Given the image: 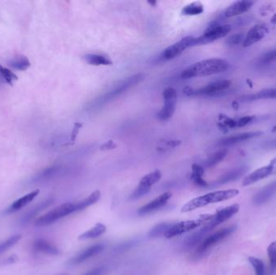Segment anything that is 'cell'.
I'll return each mask as SVG.
<instances>
[{
    "mask_svg": "<svg viewBox=\"0 0 276 275\" xmlns=\"http://www.w3.org/2000/svg\"><path fill=\"white\" fill-rule=\"evenodd\" d=\"M229 68L230 63L227 61L220 58H210L200 61L187 67L181 73V77L183 79L206 77L224 73Z\"/></svg>",
    "mask_w": 276,
    "mask_h": 275,
    "instance_id": "6da1fadb",
    "label": "cell"
},
{
    "mask_svg": "<svg viewBox=\"0 0 276 275\" xmlns=\"http://www.w3.org/2000/svg\"><path fill=\"white\" fill-rule=\"evenodd\" d=\"M239 191L237 189H230L225 191H218L201 195L190 200L181 208L182 212H189L196 209L207 206L208 204L214 203L222 202L225 200H230L239 195Z\"/></svg>",
    "mask_w": 276,
    "mask_h": 275,
    "instance_id": "7a4b0ae2",
    "label": "cell"
},
{
    "mask_svg": "<svg viewBox=\"0 0 276 275\" xmlns=\"http://www.w3.org/2000/svg\"><path fill=\"white\" fill-rule=\"evenodd\" d=\"M74 212H76L75 203H66L38 218L36 225L39 227L47 226Z\"/></svg>",
    "mask_w": 276,
    "mask_h": 275,
    "instance_id": "3957f363",
    "label": "cell"
},
{
    "mask_svg": "<svg viewBox=\"0 0 276 275\" xmlns=\"http://www.w3.org/2000/svg\"><path fill=\"white\" fill-rule=\"evenodd\" d=\"M236 226L229 227V228H225V229L217 231L212 235L207 237L200 244L196 252L194 253L192 258L194 260H197L202 257L205 253H207V251L209 250L210 248L213 247L214 245H216V244H218L219 242L223 240L228 238L230 234H232L234 231L236 230Z\"/></svg>",
    "mask_w": 276,
    "mask_h": 275,
    "instance_id": "277c9868",
    "label": "cell"
},
{
    "mask_svg": "<svg viewBox=\"0 0 276 275\" xmlns=\"http://www.w3.org/2000/svg\"><path fill=\"white\" fill-rule=\"evenodd\" d=\"M212 215H202L197 220H187V221L179 222L176 224H172V227L168 229L166 233V238H174L176 236L182 235L183 233H188L190 231L197 229L199 227L206 224L212 220Z\"/></svg>",
    "mask_w": 276,
    "mask_h": 275,
    "instance_id": "5b68a950",
    "label": "cell"
},
{
    "mask_svg": "<svg viewBox=\"0 0 276 275\" xmlns=\"http://www.w3.org/2000/svg\"><path fill=\"white\" fill-rule=\"evenodd\" d=\"M231 84L232 82L230 80H221V81L212 82L205 87L196 90L192 87H186L183 90V92L185 95L188 96H216L230 88Z\"/></svg>",
    "mask_w": 276,
    "mask_h": 275,
    "instance_id": "8992f818",
    "label": "cell"
},
{
    "mask_svg": "<svg viewBox=\"0 0 276 275\" xmlns=\"http://www.w3.org/2000/svg\"><path fill=\"white\" fill-rule=\"evenodd\" d=\"M231 29L230 25H220L218 23L213 22L205 30L202 35L196 37L195 46L213 42L229 34Z\"/></svg>",
    "mask_w": 276,
    "mask_h": 275,
    "instance_id": "52a82bcc",
    "label": "cell"
},
{
    "mask_svg": "<svg viewBox=\"0 0 276 275\" xmlns=\"http://www.w3.org/2000/svg\"><path fill=\"white\" fill-rule=\"evenodd\" d=\"M163 100L164 105L158 112V120L166 121L172 117V115L175 111L176 103H177V91L173 87H168L163 91Z\"/></svg>",
    "mask_w": 276,
    "mask_h": 275,
    "instance_id": "ba28073f",
    "label": "cell"
},
{
    "mask_svg": "<svg viewBox=\"0 0 276 275\" xmlns=\"http://www.w3.org/2000/svg\"><path fill=\"white\" fill-rule=\"evenodd\" d=\"M162 177L160 171H154L152 173H148L140 179L139 185L131 195L132 200H138L140 198L147 195L150 191L152 186L159 181Z\"/></svg>",
    "mask_w": 276,
    "mask_h": 275,
    "instance_id": "9c48e42d",
    "label": "cell"
},
{
    "mask_svg": "<svg viewBox=\"0 0 276 275\" xmlns=\"http://www.w3.org/2000/svg\"><path fill=\"white\" fill-rule=\"evenodd\" d=\"M195 40H196V37H194L192 35L182 38L181 40L168 47L163 51V59H165V60L174 59L190 47L195 46Z\"/></svg>",
    "mask_w": 276,
    "mask_h": 275,
    "instance_id": "30bf717a",
    "label": "cell"
},
{
    "mask_svg": "<svg viewBox=\"0 0 276 275\" xmlns=\"http://www.w3.org/2000/svg\"><path fill=\"white\" fill-rule=\"evenodd\" d=\"M276 173V158L272 159L270 162L269 164L266 167H261L253 173H249V175L243 180V186H249V185L254 184L255 182L264 179L266 177L273 175Z\"/></svg>",
    "mask_w": 276,
    "mask_h": 275,
    "instance_id": "8fae6325",
    "label": "cell"
},
{
    "mask_svg": "<svg viewBox=\"0 0 276 275\" xmlns=\"http://www.w3.org/2000/svg\"><path fill=\"white\" fill-rule=\"evenodd\" d=\"M143 78H144V76H143L142 73H138L136 75L132 76V77H129L126 79L123 80L122 82H120V84L117 85L112 91H109L107 95H105L103 97V102H107V101L111 100V99H113L116 96H120V94L124 93L129 89L136 86L140 81H142Z\"/></svg>",
    "mask_w": 276,
    "mask_h": 275,
    "instance_id": "7c38bea8",
    "label": "cell"
},
{
    "mask_svg": "<svg viewBox=\"0 0 276 275\" xmlns=\"http://www.w3.org/2000/svg\"><path fill=\"white\" fill-rule=\"evenodd\" d=\"M240 206L239 204H234L231 206H226L225 208L217 210L216 212L212 215V220L207 222L206 225L211 230L215 229L216 227L222 224L224 222L229 220L232 216H234L235 214L239 212Z\"/></svg>",
    "mask_w": 276,
    "mask_h": 275,
    "instance_id": "4fadbf2b",
    "label": "cell"
},
{
    "mask_svg": "<svg viewBox=\"0 0 276 275\" xmlns=\"http://www.w3.org/2000/svg\"><path fill=\"white\" fill-rule=\"evenodd\" d=\"M269 33V27L266 24H257L252 27L245 35L243 46L249 47L263 40Z\"/></svg>",
    "mask_w": 276,
    "mask_h": 275,
    "instance_id": "5bb4252c",
    "label": "cell"
},
{
    "mask_svg": "<svg viewBox=\"0 0 276 275\" xmlns=\"http://www.w3.org/2000/svg\"><path fill=\"white\" fill-rule=\"evenodd\" d=\"M104 244H94V245L88 247V248H86L84 250L82 251L81 253L74 256L73 258L69 260L68 265L70 266H75L82 264V263L86 262V261L90 259V258L95 257V256L97 255L99 253H102L103 251L104 250Z\"/></svg>",
    "mask_w": 276,
    "mask_h": 275,
    "instance_id": "9a60e30c",
    "label": "cell"
},
{
    "mask_svg": "<svg viewBox=\"0 0 276 275\" xmlns=\"http://www.w3.org/2000/svg\"><path fill=\"white\" fill-rule=\"evenodd\" d=\"M172 194L171 192H165L160 196H158L155 200H153L151 202L148 203L144 206H141L140 208L138 209V214L139 215H148L149 213L154 212L158 209L162 208L163 206H165L167 203L171 200Z\"/></svg>",
    "mask_w": 276,
    "mask_h": 275,
    "instance_id": "2e32d148",
    "label": "cell"
},
{
    "mask_svg": "<svg viewBox=\"0 0 276 275\" xmlns=\"http://www.w3.org/2000/svg\"><path fill=\"white\" fill-rule=\"evenodd\" d=\"M263 132H248V133H240L237 135L230 136L228 138H223L219 140L218 144L221 146L227 147L239 144L241 142L245 141L252 138H255L259 136L263 135Z\"/></svg>",
    "mask_w": 276,
    "mask_h": 275,
    "instance_id": "e0dca14e",
    "label": "cell"
},
{
    "mask_svg": "<svg viewBox=\"0 0 276 275\" xmlns=\"http://www.w3.org/2000/svg\"><path fill=\"white\" fill-rule=\"evenodd\" d=\"M254 4V1H237L225 9L224 16L225 18H232L245 13Z\"/></svg>",
    "mask_w": 276,
    "mask_h": 275,
    "instance_id": "ac0fdd59",
    "label": "cell"
},
{
    "mask_svg": "<svg viewBox=\"0 0 276 275\" xmlns=\"http://www.w3.org/2000/svg\"><path fill=\"white\" fill-rule=\"evenodd\" d=\"M276 195V181L270 183L258 191L253 198V203L255 205L266 204Z\"/></svg>",
    "mask_w": 276,
    "mask_h": 275,
    "instance_id": "d6986e66",
    "label": "cell"
},
{
    "mask_svg": "<svg viewBox=\"0 0 276 275\" xmlns=\"http://www.w3.org/2000/svg\"><path fill=\"white\" fill-rule=\"evenodd\" d=\"M53 202H54L53 199H48V200H44L42 202H40L36 206H34L33 208L30 209L29 211H28L27 212L25 213L20 218L19 224L21 226L27 225L40 211H42L43 210L47 208L48 206H50Z\"/></svg>",
    "mask_w": 276,
    "mask_h": 275,
    "instance_id": "ffe728a7",
    "label": "cell"
},
{
    "mask_svg": "<svg viewBox=\"0 0 276 275\" xmlns=\"http://www.w3.org/2000/svg\"><path fill=\"white\" fill-rule=\"evenodd\" d=\"M39 193H40L39 190H35V191H32L27 195H24L23 197L20 198L18 200H16L13 204H11L5 212L7 214H11V213L20 211L21 209L24 208L25 206H27L28 204L33 202L34 199L39 195Z\"/></svg>",
    "mask_w": 276,
    "mask_h": 275,
    "instance_id": "44dd1931",
    "label": "cell"
},
{
    "mask_svg": "<svg viewBox=\"0 0 276 275\" xmlns=\"http://www.w3.org/2000/svg\"><path fill=\"white\" fill-rule=\"evenodd\" d=\"M33 248L36 252L44 253L47 255L56 256L60 253L58 247H56L54 244L45 239H37L34 241Z\"/></svg>",
    "mask_w": 276,
    "mask_h": 275,
    "instance_id": "7402d4cb",
    "label": "cell"
},
{
    "mask_svg": "<svg viewBox=\"0 0 276 275\" xmlns=\"http://www.w3.org/2000/svg\"><path fill=\"white\" fill-rule=\"evenodd\" d=\"M211 229L205 224L201 230L197 231L196 233H193L189 238H187L183 244V248L185 250H189L191 248L196 247L197 244H200L203 241V239L207 233L211 232Z\"/></svg>",
    "mask_w": 276,
    "mask_h": 275,
    "instance_id": "603a6c76",
    "label": "cell"
},
{
    "mask_svg": "<svg viewBox=\"0 0 276 275\" xmlns=\"http://www.w3.org/2000/svg\"><path fill=\"white\" fill-rule=\"evenodd\" d=\"M247 171L248 169L246 167H239V168L234 169L233 171H229L228 173H225L224 175L219 177L218 179L214 182V185L218 186V185L225 184V183L237 180L244 175Z\"/></svg>",
    "mask_w": 276,
    "mask_h": 275,
    "instance_id": "cb8c5ba5",
    "label": "cell"
},
{
    "mask_svg": "<svg viewBox=\"0 0 276 275\" xmlns=\"http://www.w3.org/2000/svg\"><path fill=\"white\" fill-rule=\"evenodd\" d=\"M84 59L87 63L92 66H111L112 62L107 56L104 54H96V53H89L84 56Z\"/></svg>",
    "mask_w": 276,
    "mask_h": 275,
    "instance_id": "d4e9b609",
    "label": "cell"
},
{
    "mask_svg": "<svg viewBox=\"0 0 276 275\" xmlns=\"http://www.w3.org/2000/svg\"><path fill=\"white\" fill-rule=\"evenodd\" d=\"M270 99H276V88L262 90L258 93L244 96L242 98V100L254 101V100H270Z\"/></svg>",
    "mask_w": 276,
    "mask_h": 275,
    "instance_id": "484cf974",
    "label": "cell"
},
{
    "mask_svg": "<svg viewBox=\"0 0 276 275\" xmlns=\"http://www.w3.org/2000/svg\"><path fill=\"white\" fill-rule=\"evenodd\" d=\"M101 191L97 190V191H94L93 193L91 194L88 197L86 198L80 202L75 203L76 212L83 211L84 209L87 208L90 206H92L93 204L98 202L101 199Z\"/></svg>",
    "mask_w": 276,
    "mask_h": 275,
    "instance_id": "4316f807",
    "label": "cell"
},
{
    "mask_svg": "<svg viewBox=\"0 0 276 275\" xmlns=\"http://www.w3.org/2000/svg\"><path fill=\"white\" fill-rule=\"evenodd\" d=\"M192 173L191 175V179L194 182V184L201 187H206L208 186L207 182L203 178V175L205 173V170L201 166L198 164L192 165Z\"/></svg>",
    "mask_w": 276,
    "mask_h": 275,
    "instance_id": "83f0119b",
    "label": "cell"
},
{
    "mask_svg": "<svg viewBox=\"0 0 276 275\" xmlns=\"http://www.w3.org/2000/svg\"><path fill=\"white\" fill-rule=\"evenodd\" d=\"M107 230V228L105 226L104 224H101V223H98L93 227L92 229H90V230L85 232V233H82L79 237H78V240H87V239H94V238H99L103 235L104 233H105Z\"/></svg>",
    "mask_w": 276,
    "mask_h": 275,
    "instance_id": "f1b7e54d",
    "label": "cell"
},
{
    "mask_svg": "<svg viewBox=\"0 0 276 275\" xmlns=\"http://www.w3.org/2000/svg\"><path fill=\"white\" fill-rule=\"evenodd\" d=\"M8 65L13 69L21 71L26 70L31 66L27 57H25V56L15 57L11 61H9Z\"/></svg>",
    "mask_w": 276,
    "mask_h": 275,
    "instance_id": "f546056e",
    "label": "cell"
},
{
    "mask_svg": "<svg viewBox=\"0 0 276 275\" xmlns=\"http://www.w3.org/2000/svg\"><path fill=\"white\" fill-rule=\"evenodd\" d=\"M171 223H160L152 228L148 233L149 238H158L165 236L168 229L172 227Z\"/></svg>",
    "mask_w": 276,
    "mask_h": 275,
    "instance_id": "4dcf8cb0",
    "label": "cell"
},
{
    "mask_svg": "<svg viewBox=\"0 0 276 275\" xmlns=\"http://www.w3.org/2000/svg\"><path fill=\"white\" fill-rule=\"evenodd\" d=\"M204 6L201 2H194L187 5L182 10V13L185 16H197L203 13Z\"/></svg>",
    "mask_w": 276,
    "mask_h": 275,
    "instance_id": "1f68e13d",
    "label": "cell"
},
{
    "mask_svg": "<svg viewBox=\"0 0 276 275\" xmlns=\"http://www.w3.org/2000/svg\"><path fill=\"white\" fill-rule=\"evenodd\" d=\"M226 154H227V151L225 150V149H222V150H220L218 152H216V153H213L205 162V167H207V168L215 167L216 165L220 163L225 158Z\"/></svg>",
    "mask_w": 276,
    "mask_h": 275,
    "instance_id": "d6a6232c",
    "label": "cell"
},
{
    "mask_svg": "<svg viewBox=\"0 0 276 275\" xmlns=\"http://www.w3.org/2000/svg\"><path fill=\"white\" fill-rule=\"evenodd\" d=\"M0 79L7 84L12 85L14 82L17 81L18 78L11 69H7L6 67H2V65H0Z\"/></svg>",
    "mask_w": 276,
    "mask_h": 275,
    "instance_id": "836d02e7",
    "label": "cell"
},
{
    "mask_svg": "<svg viewBox=\"0 0 276 275\" xmlns=\"http://www.w3.org/2000/svg\"><path fill=\"white\" fill-rule=\"evenodd\" d=\"M270 260V275H275L276 272V241L272 242L267 248Z\"/></svg>",
    "mask_w": 276,
    "mask_h": 275,
    "instance_id": "e575fe53",
    "label": "cell"
},
{
    "mask_svg": "<svg viewBox=\"0 0 276 275\" xmlns=\"http://www.w3.org/2000/svg\"><path fill=\"white\" fill-rule=\"evenodd\" d=\"M21 238H22V236L20 234H16V235L11 236V238H7V240L1 242L0 243V255L8 250L11 247H13L15 244H17Z\"/></svg>",
    "mask_w": 276,
    "mask_h": 275,
    "instance_id": "d590c367",
    "label": "cell"
},
{
    "mask_svg": "<svg viewBox=\"0 0 276 275\" xmlns=\"http://www.w3.org/2000/svg\"><path fill=\"white\" fill-rule=\"evenodd\" d=\"M249 261L251 263L252 266L254 267L255 271V275H264L265 273V266L263 261L256 257H249Z\"/></svg>",
    "mask_w": 276,
    "mask_h": 275,
    "instance_id": "8d00e7d4",
    "label": "cell"
},
{
    "mask_svg": "<svg viewBox=\"0 0 276 275\" xmlns=\"http://www.w3.org/2000/svg\"><path fill=\"white\" fill-rule=\"evenodd\" d=\"M274 61H276V49H273L272 51L267 52L259 58V63L261 64H267V63L274 62Z\"/></svg>",
    "mask_w": 276,
    "mask_h": 275,
    "instance_id": "74e56055",
    "label": "cell"
},
{
    "mask_svg": "<svg viewBox=\"0 0 276 275\" xmlns=\"http://www.w3.org/2000/svg\"><path fill=\"white\" fill-rule=\"evenodd\" d=\"M244 39H245V35L244 34H235V35H231V36L228 38L225 43L228 45H230V46H234V45L240 44L242 41H244Z\"/></svg>",
    "mask_w": 276,
    "mask_h": 275,
    "instance_id": "f35d334b",
    "label": "cell"
},
{
    "mask_svg": "<svg viewBox=\"0 0 276 275\" xmlns=\"http://www.w3.org/2000/svg\"><path fill=\"white\" fill-rule=\"evenodd\" d=\"M254 119V116H249V115L240 118L239 120H237L236 121V127L241 128V127L245 126V125H247L249 123L252 122Z\"/></svg>",
    "mask_w": 276,
    "mask_h": 275,
    "instance_id": "ab89813d",
    "label": "cell"
},
{
    "mask_svg": "<svg viewBox=\"0 0 276 275\" xmlns=\"http://www.w3.org/2000/svg\"><path fill=\"white\" fill-rule=\"evenodd\" d=\"M106 273V268L104 266L101 267H96V268L91 270L87 273L83 274V275H104Z\"/></svg>",
    "mask_w": 276,
    "mask_h": 275,
    "instance_id": "60d3db41",
    "label": "cell"
},
{
    "mask_svg": "<svg viewBox=\"0 0 276 275\" xmlns=\"http://www.w3.org/2000/svg\"><path fill=\"white\" fill-rule=\"evenodd\" d=\"M116 147V144L112 140L106 142L104 144H102L101 147V150H110V149H115Z\"/></svg>",
    "mask_w": 276,
    "mask_h": 275,
    "instance_id": "b9f144b4",
    "label": "cell"
},
{
    "mask_svg": "<svg viewBox=\"0 0 276 275\" xmlns=\"http://www.w3.org/2000/svg\"><path fill=\"white\" fill-rule=\"evenodd\" d=\"M81 127H82V124H78V123H76V124H74V130L72 132L71 134L72 141H74V140H75L76 137L78 135V132H79V129H80Z\"/></svg>",
    "mask_w": 276,
    "mask_h": 275,
    "instance_id": "7bdbcfd3",
    "label": "cell"
},
{
    "mask_svg": "<svg viewBox=\"0 0 276 275\" xmlns=\"http://www.w3.org/2000/svg\"><path fill=\"white\" fill-rule=\"evenodd\" d=\"M134 243V241H128L125 242V243H123V244H120V246L118 247V249H117V250H125V249L130 248L131 247H133Z\"/></svg>",
    "mask_w": 276,
    "mask_h": 275,
    "instance_id": "ee69618b",
    "label": "cell"
},
{
    "mask_svg": "<svg viewBox=\"0 0 276 275\" xmlns=\"http://www.w3.org/2000/svg\"><path fill=\"white\" fill-rule=\"evenodd\" d=\"M263 146L267 149H276V138L274 140L266 142L265 144H263Z\"/></svg>",
    "mask_w": 276,
    "mask_h": 275,
    "instance_id": "f6af8a7d",
    "label": "cell"
},
{
    "mask_svg": "<svg viewBox=\"0 0 276 275\" xmlns=\"http://www.w3.org/2000/svg\"><path fill=\"white\" fill-rule=\"evenodd\" d=\"M271 22L273 25H276V13L275 14L274 16H272V19H271Z\"/></svg>",
    "mask_w": 276,
    "mask_h": 275,
    "instance_id": "bcb514c9",
    "label": "cell"
},
{
    "mask_svg": "<svg viewBox=\"0 0 276 275\" xmlns=\"http://www.w3.org/2000/svg\"><path fill=\"white\" fill-rule=\"evenodd\" d=\"M148 3H149V4L150 5H153V6H155V4H156L157 2H148Z\"/></svg>",
    "mask_w": 276,
    "mask_h": 275,
    "instance_id": "7dc6e473",
    "label": "cell"
},
{
    "mask_svg": "<svg viewBox=\"0 0 276 275\" xmlns=\"http://www.w3.org/2000/svg\"><path fill=\"white\" fill-rule=\"evenodd\" d=\"M65 275V274H63V275Z\"/></svg>",
    "mask_w": 276,
    "mask_h": 275,
    "instance_id": "c3c4849f",
    "label": "cell"
}]
</instances>
